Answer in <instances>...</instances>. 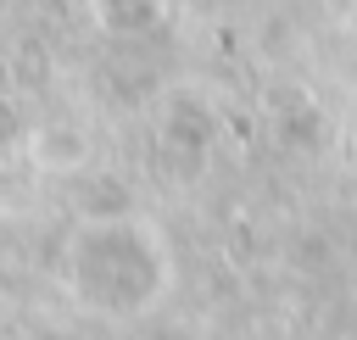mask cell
Instances as JSON below:
<instances>
[{"label": "cell", "mask_w": 357, "mask_h": 340, "mask_svg": "<svg viewBox=\"0 0 357 340\" xmlns=\"http://www.w3.org/2000/svg\"><path fill=\"white\" fill-rule=\"evenodd\" d=\"M84 156H89V139H84L78 128L50 123L45 134H33V162H39L45 173H73V167H84Z\"/></svg>", "instance_id": "3"}, {"label": "cell", "mask_w": 357, "mask_h": 340, "mask_svg": "<svg viewBox=\"0 0 357 340\" xmlns=\"http://www.w3.org/2000/svg\"><path fill=\"white\" fill-rule=\"evenodd\" d=\"M56 273L67 301L100 323H139L162 312L178 290V256L167 229L134 206L84 212L61 240Z\"/></svg>", "instance_id": "1"}, {"label": "cell", "mask_w": 357, "mask_h": 340, "mask_svg": "<svg viewBox=\"0 0 357 340\" xmlns=\"http://www.w3.org/2000/svg\"><path fill=\"white\" fill-rule=\"evenodd\" d=\"M212 145H218V128L206 111H195L190 100H173L156 123V167L167 184H195L206 167H212Z\"/></svg>", "instance_id": "2"}]
</instances>
